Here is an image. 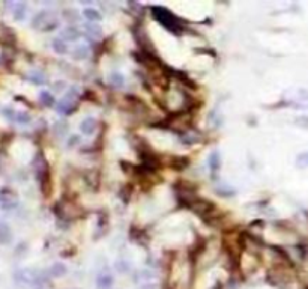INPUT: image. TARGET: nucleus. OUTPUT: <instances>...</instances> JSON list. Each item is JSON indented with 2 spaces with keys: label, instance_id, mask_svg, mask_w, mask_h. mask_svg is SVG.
Here are the masks:
<instances>
[{
  "label": "nucleus",
  "instance_id": "nucleus-13",
  "mask_svg": "<svg viewBox=\"0 0 308 289\" xmlns=\"http://www.w3.org/2000/svg\"><path fill=\"white\" fill-rule=\"evenodd\" d=\"M26 11H27L26 3H21V2H20V3H14V5H12V15H14V18L18 20V21L24 20Z\"/></svg>",
  "mask_w": 308,
  "mask_h": 289
},
{
  "label": "nucleus",
  "instance_id": "nucleus-26",
  "mask_svg": "<svg viewBox=\"0 0 308 289\" xmlns=\"http://www.w3.org/2000/svg\"><path fill=\"white\" fill-rule=\"evenodd\" d=\"M12 120H14V122H18V123H29V122L32 120V117H30L29 113H26V112H15V116H14Z\"/></svg>",
  "mask_w": 308,
  "mask_h": 289
},
{
  "label": "nucleus",
  "instance_id": "nucleus-9",
  "mask_svg": "<svg viewBox=\"0 0 308 289\" xmlns=\"http://www.w3.org/2000/svg\"><path fill=\"white\" fill-rule=\"evenodd\" d=\"M83 29H84V33L87 35V36H90V38H93V39H98V38H101L102 36V27L98 24V23H86L84 26H83Z\"/></svg>",
  "mask_w": 308,
  "mask_h": 289
},
{
  "label": "nucleus",
  "instance_id": "nucleus-16",
  "mask_svg": "<svg viewBox=\"0 0 308 289\" xmlns=\"http://www.w3.org/2000/svg\"><path fill=\"white\" fill-rule=\"evenodd\" d=\"M12 241V232L9 226L3 222H0V244H9Z\"/></svg>",
  "mask_w": 308,
  "mask_h": 289
},
{
  "label": "nucleus",
  "instance_id": "nucleus-5",
  "mask_svg": "<svg viewBox=\"0 0 308 289\" xmlns=\"http://www.w3.org/2000/svg\"><path fill=\"white\" fill-rule=\"evenodd\" d=\"M77 97H78V89L74 86V88H71L69 91H68V94L62 98L61 101L58 103V112L61 113V115H71V113H74L75 112V100H77Z\"/></svg>",
  "mask_w": 308,
  "mask_h": 289
},
{
  "label": "nucleus",
  "instance_id": "nucleus-25",
  "mask_svg": "<svg viewBox=\"0 0 308 289\" xmlns=\"http://www.w3.org/2000/svg\"><path fill=\"white\" fill-rule=\"evenodd\" d=\"M181 140L184 142L185 145H192V143H195V142H198L200 139H198V136H195V133H184L182 136H181Z\"/></svg>",
  "mask_w": 308,
  "mask_h": 289
},
{
  "label": "nucleus",
  "instance_id": "nucleus-32",
  "mask_svg": "<svg viewBox=\"0 0 308 289\" xmlns=\"http://www.w3.org/2000/svg\"><path fill=\"white\" fill-rule=\"evenodd\" d=\"M217 193L220 194V196H223V197H232V196H235V190H223V188H218L217 190Z\"/></svg>",
  "mask_w": 308,
  "mask_h": 289
},
{
  "label": "nucleus",
  "instance_id": "nucleus-23",
  "mask_svg": "<svg viewBox=\"0 0 308 289\" xmlns=\"http://www.w3.org/2000/svg\"><path fill=\"white\" fill-rule=\"evenodd\" d=\"M53 130H55V134H56L59 139H62V137H65V134L68 133V125H66V122L59 120V122H56V123H55Z\"/></svg>",
  "mask_w": 308,
  "mask_h": 289
},
{
  "label": "nucleus",
  "instance_id": "nucleus-3",
  "mask_svg": "<svg viewBox=\"0 0 308 289\" xmlns=\"http://www.w3.org/2000/svg\"><path fill=\"white\" fill-rule=\"evenodd\" d=\"M35 174L38 178L39 187L42 190L44 194H48L50 191V171H48V163L45 161V158L42 155H38V158L35 160Z\"/></svg>",
  "mask_w": 308,
  "mask_h": 289
},
{
  "label": "nucleus",
  "instance_id": "nucleus-7",
  "mask_svg": "<svg viewBox=\"0 0 308 289\" xmlns=\"http://www.w3.org/2000/svg\"><path fill=\"white\" fill-rule=\"evenodd\" d=\"M18 203V199L15 193L9 188H2L0 190V207L3 210H14Z\"/></svg>",
  "mask_w": 308,
  "mask_h": 289
},
{
  "label": "nucleus",
  "instance_id": "nucleus-4",
  "mask_svg": "<svg viewBox=\"0 0 308 289\" xmlns=\"http://www.w3.org/2000/svg\"><path fill=\"white\" fill-rule=\"evenodd\" d=\"M44 280L42 273L33 268H23L15 273V282L21 285H38Z\"/></svg>",
  "mask_w": 308,
  "mask_h": 289
},
{
  "label": "nucleus",
  "instance_id": "nucleus-14",
  "mask_svg": "<svg viewBox=\"0 0 308 289\" xmlns=\"http://www.w3.org/2000/svg\"><path fill=\"white\" fill-rule=\"evenodd\" d=\"M209 168H211V172L212 174H217L221 168V157H220V152L218 151H212L211 152V157H209Z\"/></svg>",
  "mask_w": 308,
  "mask_h": 289
},
{
  "label": "nucleus",
  "instance_id": "nucleus-17",
  "mask_svg": "<svg viewBox=\"0 0 308 289\" xmlns=\"http://www.w3.org/2000/svg\"><path fill=\"white\" fill-rule=\"evenodd\" d=\"M83 15H84L90 23H98V21L102 18L101 12H99L98 9H95V8H86V9L83 11Z\"/></svg>",
  "mask_w": 308,
  "mask_h": 289
},
{
  "label": "nucleus",
  "instance_id": "nucleus-11",
  "mask_svg": "<svg viewBox=\"0 0 308 289\" xmlns=\"http://www.w3.org/2000/svg\"><path fill=\"white\" fill-rule=\"evenodd\" d=\"M61 38L66 43V41H77L78 38H80V30L77 29V27H74V26H68L63 32H62Z\"/></svg>",
  "mask_w": 308,
  "mask_h": 289
},
{
  "label": "nucleus",
  "instance_id": "nucleus-18",
  "mask_svg": "<svg viewBox=\"0 0 308 289\" xmlns=\"http://www.w3.org/2000/svg\"><path fill=\"white\" fill-rule=\"evenodd\" d=\"M27 78L32 81V83H35V85H45L47 83V75L42 72V71H32L29 75H27Z\"/></svg>",
  "mask_w": 308,
  "mask_h": 289
},
{
  "label": "nucleus",
  "instance_id": "nucleus-1",
  "mask_svg": "<svg viewBox=\"0 0 308 289\" xmlns=\"http://www.w3.org/2000/svg\"><path fill=\"white\" fill-rule=\"evenodd\" d=\"M150 11H152L153 18L163 27H166L167 30L173 32V33H181L182 32V24H181L179 18L175 14H172L169 9H166L163 6H152Z\"/></svg>",
  "mask_w": 308,
  "mask_h": 289
},
{
  "label": "nucleus",
  "instance_id": "nucleus-20",
  "mask_svg": "<svg viewBox=\"0 0 308 289\" xmlns=\"http://www.w3.org/2000/svg\"><path fill=\"white\" fill-rule=\"evenodd\" d=\"M53 50L58 55H66L68 53V46L62 38H56V39H53Z\"/></svg>",
  "mask_w": 308,
  "mask_h": 289
},
{
  "label": "nucleus",
  "instance_id": "nucleus-12",
  "mask_svg": "<svg viewBox=\"0 0 308 289\" xmlns=\"http://www.w3.org/2000/svg\"><path fill=\"white\" fill-rule=\"evenodd\" d=\"M89 47L86 46V44H78V46H75L74 49H72V52H71V55H72V58L77 59V60H83V59H86L87 56H89Z\"/></svg>",
  "mask_w": 308,
  "mask_h": 289
},
{
  "label": "nucleus",
  "instance_id": "nucleus-2",
  "mask_svg": "<svg viewBox=\"0 0 308 289\" xmlns=\"http://www.w3.org/2000/svg\"><path fill=\"white\" fill-rule=\"evenodd\" d=\"M58 26H59V20L50 11H41L32 20V27L38 29V30H42V32H52Z\"/></svg>",
  "mask_w": 308,
  "mask_h": 289
},
{
  "label": "nucleus",
  "instance_id": "nucleus-27",
  "mask_svg": "<svg viewBox=\"0 0 308 289\" xmlns=\"http://www.w3.org/2000/svg\"><path fill=\"white\" fill-rule=\"evenodd\" d=\"M63 17H65L66 21H69V23H74V21H77V20L80 18L78 12H77L75 9H65V11H63Z\"/></svg>",
  "mask_w": 308,
  "mask_h": 289
},
{
  "label": "nucleus",
  "instance_id": "nucleus-21",
  "mask_svg": "<svg viewBox=\"0 0 308 289\" xmlns=\"http://www.w3.org/2000/svg\"><path fill=\"white\" fill-rule=\"evenodd\" d=\"M110 83L115 86V88H122L123 85H125V77H123V74H121V72H112L110 74Z\"/></svg>",
  "mask_w": 308,
  "mask_h": 289
},
{
  "label": "nucleus",
  "instance_id": "nucleus-29",
  "mask_svg": "<svg viewBox=\"0 0 308 289\" xmlns=\"http://www.w3.org/2000/svg\"><path fill=\"white\" fill-rule=\"evenodd\" d=\"M115 268H116V271H119V273H128L129 271V268H131V265H129V262L126 261V259H119V261H116V265H115Z\"/></svg>",
  "mask_w": 308,
  "mask_h": 289
},
{
  "label": "nucleus",
  "instance_id": "nucleus-22",
  "mask_svg": "<svg viewBox=\"0 0 308 289\" xmlns=\"http://www.w3.org/2000/svg\"><path fill=\"white\" fill-rule=\"evenodd\" d=\"M295 104L299 107H305L308 109V91H299L298 97L295 98Z\"/></svg>",
  "mask_w": 308,
  "mask_h": 289
},
{
  "label": "nucleus",
  "instance_id": "nucleus-6",
  "mask_svg": "<svg viewBox=\"0 0 308 289\" xmlns=\"http://www.w3.org/2000/svg\"><path fill=\"white\" fill-rule=\"evenodd\" d=\"M188 207H189L195 214H198L201 219H204V220H208V219L214 214V211H215V207H214L209 200L201 199V197H197V196L188 203Z\"/></svg>",
  "mask_w": 308,
  "mask_h": 289
},
{
  "label": "nucleus",
  "instance_id": "nucleus-31",
  "mask_svg": "<svg viewBox=\"0 0 308 289\" xmlns=\"http://www.w3.org/2000/svg\"><path fill=\"white\" fill-rule=\"evenodd\" d=\"M295 123L301 128H305L308 130V116H298L295 117Z\"/></svg>",
  "mask_w": 308,
  "mask_h": 289
},
{
  "label": "nucleus",
  "instance_id": "nucleus-15",
  "mask_svg": "<svg viewBox=\"0 0 308 289\" xmlns=\"http://www.w3.org/2000/svg\"><path fill=\"white\" fill-rule=\"evenodd\" d=\"M68 273V270H66V267L63 265V264H59V262H56V264H53L52 267H50V270H48V274L53 277V279H59V277H63L65 274Z\"/></svg>",
  "mask_w": 308,
  "mask_h": 289
},
{
  "label": "nucleus",
  "instance_id": "nucleus-30",
  "mask_svg": "<svg viewBox=\"0 0 308 289\" xmlns=\"http://www.w3.org/2000/svg\"><path fill=\"white\" fill-rule=\"evenodd\" d=\"M296 166L299 168H308V152H302L296 158Z\"/></svg>",
  "mask_w": 308,
  "mask_h": 289
},
{
  "label": "nucleus",
  "instance_id": "nucleus-8",
  "mask_svg": "<svg viewBox=\"0 0 308 289\" xmlns=\"http://www.w3.org/2000/svg\"><path fill=\"white\" fill-rule=\"evenodd\" d=\"M113 283H115V279L109 271H101L96 277V288L98 289H112Z\"/></svg>",
  "mask_w": 308,
  "mask_h": 289
},
{
  "label": "nucleus",
  "instance_id": "nucleus-19",
  "mask_svg": "<svg viewBox=\"0 0 308 289\" xmlns=\"http://www.w3.org/2000/svg\"><path fill=\"white\" fill-rule=\"evenodd\" d=\"M189 166V160L186 157H173L172 160V168L175 171H185Z\"/></svg>",
  "mask_w": 308,
  "mask_h": 289
},
{
  "label": "nucleus",
  "instance_id": "nucleus-24",
  "mask_svg": "<svg viewBox=\"0 0 308 289\" xmlns=\"http://www.w3.org/2000/svg\"><path fill=\"white\" fill-rule=\"evenodd\" d=\"M39 100H41V103H42L44 106H47V107H52V106L55 104V97H53L50 92H47V91L41 92Z\"/></svg>",
  "mask_w": 308,
  "mask_h": 289
},
{
  "label": "nucleus",
  "instance_id": "nucleus-10",
  "mask_svg": "<svg viewBox=\"0 0 308 289\" xmlns=\"http://www.w3.org/2000/svg\"><path fill=\"white\" fill-rule=\"evenodd\" d=\"M95 127H96V119H95V117H86V119H83V122L80 123V131H81L83 134L90 136V134H93Z\"/></svg>",
  "mask_w": 308,
  "mask_h": 289
},
{
  "label": "nucleus",
  "instance_id": "nucleus-34",
  "mask_svg": "<svg viewBox=\"0 0 308 289\" xmlns=\"http://www.w3.org/2000/svg\"><path fill=\"white\" fill-rule=\"evenodd\" d=\"M140 289H157V288H155V285H150V283H143V285L140 286Z\"/></svg>",
  "mask_w": 308,
  "mask_h": 289
},
{
  "label": "nucleus",
  "instance_id": "nucleus-33",
  "mask_svg": "<svg viewBox=\"0 0 308 289\" xmlns=\"http://www.w3.org/2000/svg\"><path fill=\"white\" fill-rule=\"evenodd\" d=\"M65 88V83L63 81H56L55 85H53V89L56 91V92H59V91H62Z\"/></svg>",
  "mask_w": 308,
  "mask_h": 289
},
{
  "label": "nucleus",
  "instance_id": "nucleus-35",
  "mask_svg": "<svg viewBox=\"0 0 308 289\" xmlns=\"http://www.w3.org/2000/svg\"><path fill=\"white\" fill-rule=\"evenodd\" d=\"M74 142H78V137H77V136H72V143H74ZM68 145H69V148L72 146V145H71V142H68Z\"/></svg>",
  "mask_w": 308,
  "mask_h": 289
},
{
  "label": "nucleus",
  "instance_id": "nucleus-28",
  "mask_svg": "<svg viewBox=\"0 0 308 289\" xmlns=\"http://www.w3.org/2000/svg\"><path fill=\"white\" fill-rule=\"evenodd\" d=\"M135 276H137L135 280H138V282H149V280L153 277L152 271H149V270H141V271H138Z\"/></svg>",
  "mask_w": 308,
  "mask_h": 289
}]
</instances>
